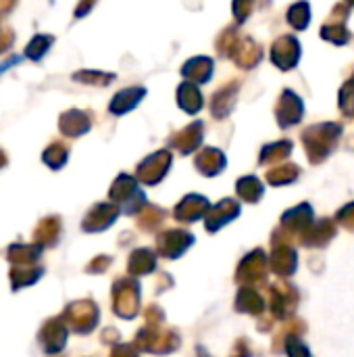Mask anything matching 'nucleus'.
<instances>
[{
  "label": "nucleus",
  "instance_id": "1",
  "mask_svg": "<svg viewBox=\"0 0 354 357\" xmlns=\"http://www.w3.org/2000/svg\"><path fill=\"white\" fill-rule=\"evenodd\" d=\"M38 343L44 349V354L54 356L58 351H63L65 343H67V328L65 322L61 318H50L38 335Z\"/></svg>",
  "mask_w": 354,
  "mask_h": 357
},
{
  "label": "nucleus",
  "instance_id": "2",
  "mask_svg": "<svg viewBox=\"0 0 354 357\" xmlns=\"http://www.w3.org/2000/svg\"><path fill=\"white\" fill-rule=\"evenodd\" d=\"M96 305H92L90 301H75L65 310V320L69 322V326L77 333H88L96 326Z\"/></svg>",
  "mask_w": 354,
  "mask_h": 357
},
{
  "label": "nucleus",
  "instance_id": "3",
  "mask_svg": "<svg viewBox=\"0 0 354 357\" xmlns=\"http://www.w3.org/2000/svg\"><path fill=\"white\" fill-rule=\"evenodd\" d=\"M42 247L40 245H21V243H15L6 249V259L13 264V266H35V261L42 257Z\"/></svg>",
  "mask_w": 354,
  "mask_h": 357
},
{
  "label": "nucleus",
  "instance_id": "4",
  "mask_svg": "<svg viewBox=\"0 0 354 357\" xmlns=\"http://www.w3.org/2000/svg\"><path fill=\"white\" fill-rule=\"evenodd\" d=\"M42 276H44V268H40V266H15L8 272L10 289L21 291L25 287H33Z\"/></svg>",
  "mask_w": 354,
  "mask_h": 357
},
{
  "label": "nucleus",
  "instance_id": "5",
  "mask_svg": "<svg viewBox=\"0 0 354 357\" xmlns=\"http://www.w3.org/2000/svg\"><path fill=\"white\" fill-rule=\"evenodd\" d=\"M58 234H61V222H58V218H44V220H40L38 226L33 228V241H35V245H40L42 249H44V247L56 245Z\"/></svg>",
  "mask_w": 354,
  "mask_h": 357
},
{
  "label": "nucleus",
  "instance_id": "6",
  "mask_svg": "<svg viewBox=\"0 0 354 357\" xmlns=\"http://www.w3.org/2000/svg\"><path fill=\"white\" fill-rule=\"evenodd\" d=\"M58 128H61V132L65 136H81L83 132H88L90 121H88L86 113H81L77 109H71V111H67V113L61 115Z\"/></svg>",
  "mask_w": 354,
  "mask_h": 357
},
{
  "label": "nucleus",
  "instance_id": "7",
  "mask_svg": "<svg viewBox=\"0 0 354 357\" xmlns=\"http://www.w3.org/2000/svg\"><path fill=\"white\" fill-rule=\"evenodd\" d=\"M52 42H54L52 36H48V33H35V36L27 42V46H25V56H27L29 61H40V59L48 52V48L52 46Z\"/></svg>",
  "mask_w": 354,
  "mask_h": 357
},
{
  "label": "nucleus",
  "instance_id": "8",
  "mask_svg": "<svg viewBox=\"0 0 354 357\" xmlns=\"http://www.w3.org/2000/svg\"><path fill=\"white\" fill-rule=\"evenodd\" d=\"M67 157H69L67 146L61 144V142H52V144L46 146L44 153H42V161H44L50 169H61V167L67 163Z\"/></svg>",
  "mask_w": 354,
  "mask_h": 357
},
{
  "label": "nucleus",
  "instance_id": "9",
  "mask_svg": "<svg viewBox=\"0 0 354 357\" xmlns=\"http://www.w3.org/2000/svg\"><path fill=\"white\" fill-rule=\"evenodd\" d=\"M113 215H115V211H113L111 207L100 205V207H96V209H92V211L88 213V218H86V222H83V230H100V228H104L108 222H113Z\"/></svg>",
  "mask_w": 354,
  "mask_h": 357
},
{
  "label": "nucleus",
  "instance_id": "10",
  "mask_svg": "<svg viewBox=\"0 0 354 357\" xmlns=\"http://www.w3.org/2000/svg\"><path fill=\"white\" fill-rule=\"evenodd\" d=\"M15 44V29L0 19V54L8 52Z\"/></svg>",
  "mask_w": 354,
  "mask_h": 357
},
{
  "label": "nucleus",
  "instance_id": "11",
  "mask_svg": "<svg viewBox=\"0 0 354 357\" xmlns=\"http://www.w3.org/2000/svg\"><path fill=\"white\" fill-rule=\"evenodd\" d=\"M17 4L15 2H0V13H8V10H13Z\"/></svg>",
  "mask_w": 354,
  "mask_h": 357
},
{
  "label": "nucleus",
  "instance_id": "12",
  "mask_svg": "<svg viewBox=\"0 0 354 357\" xmlns=\"http://www.w3.org/2000/svg\"><path fill=\"white\" fill-rule=\"evenodd\" d=\"M6 163H8V157H6V155H4V151L0 149V169H2V167H6Z\"/></svg>",
  "mask_w": 354,
  "mask_h": 357
}]
</instances>
